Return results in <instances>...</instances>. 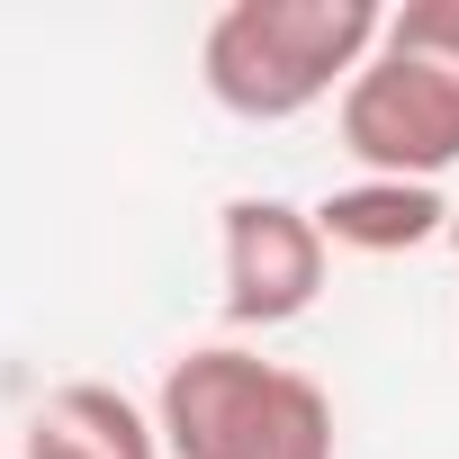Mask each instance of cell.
<instances>
[{
	"instance_id": "52a82bcc",
	"label": "cell",
	"mask_w": 459,
	"mask_h": 459,
	"mask_svg": "<svg viewBox=\"0 0 459 459\" xmlns=\"http://www.w3.org/2000/svg\"><path fill=\"white\" fill-rule=\"evenodd\" d=\"M450 253H459V198H450Z\"/></svg>"
},
{
	"instance_id": "8992f818",
	"label": "cell",
	"mask_w": 459,
	"mask_h": 459,
	"mask_svg": "<svg viewBox=\"0 0 459 459\" xmlns=\"http://www.w3.org/2000/svg\"><path fill=\"white\" fill-rule=\"evenodd\" d=\"M28 459H162V432H153V414H144L126 387L73 378V387H55V396L37 405Z\"/></svg>"
},
{
	"instance_id": "277c9868",
	"label": "cell",
	"mask_w": 459,
	"mask_h": 459,
	"mask_svg": "<svg viewBox=\"0 0 459 459\" xmlns=\"http://www.w3.org/2000/svg\"><path fill=\"white\" fill-rule=\"evenodd\" d=\"M333 244L316 235V207L298 198H225L216 207V271H225V325L235 333H280L325 298Z\"/></svg>"
},
{
	"instance_id": "7a4b0ae2",
	"label": "cell",
	"mask_w": 459,
	"mask_h": 459,
	"mask_svg": "<svg viewBox=\"0 0 459 459\" xmlns=\"http://www.w3.org/2000/svg\"><path fill=\"white\" fill-rule=\"evenodd\" d=\"M162 459H333V396L244 342H198L153 387Z\"/></svg>"
},
{
	"instance_id": "6da1fadb",
	"label": "cell",
	"mask_w": 459,
	"mask_h": 459,
	"mask_svg": "<svg viewBox=\"0 0 459 459\" xmlns=\"http://www.w3.org/2000/svg\"><path fill=\"white\" fill-rule=\"evenodd\" d=\"M378 0H225L198 37V82L225 117L289 126L351 91V73L378 55Z\"/></svg>"
},
{
	"instance_id": "5b68a950",
	"label": "cell",
	"mask_w": 459,
	"mask_h": 459,
	"mask_svg": "<svg viewBox=\"0 0 459 459\" xmlns=\"http://www.w3.org/2000/svg\"><path fill=\"white\" fill-rule=\"evenodd\" d=\"M316 235L333 253H369V262H396V253H423L450 235V198L432 180H342L316 198Z\"/></svg>"
},
{
	"instance_id": "3957f363",
	"label": "cell",
	"mask_w": 459,
	"mask_h": 459,
	"mask_svg": "<svg viewBox=\"0 0 459 459\" xmlns=\"http://www.w3.org/2000/svg\"><path fill=\"white\" fill-rule=\"evenodd\" d=\"M333 126L369 180H432L441 189V171L459 162V55H432V46L378 28V55L333 100Z\"/></svg>"
}]
</instances>
